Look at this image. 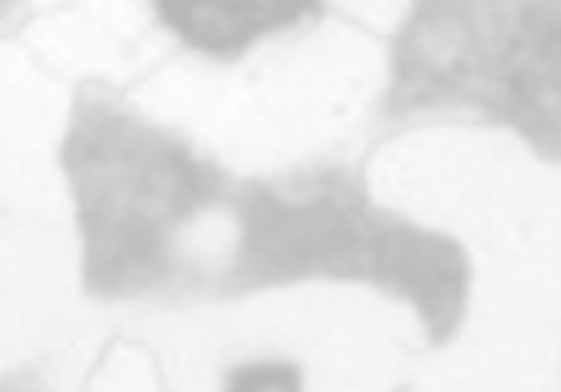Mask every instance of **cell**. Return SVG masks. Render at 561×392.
Returning a JSON list of instances; mask_svg holds the SVG:
<instances>
[{"instance_id":"1","label":"cell","mask_w":561,"mask_h":392,"mask_svg":"<svg viewBox=\"0 0 561 392\" xmlns=\"http://www.w3.org/2000/svg\"><path fill=\"white\" fill-rule=\"evenodd\" d=\"M392 104H469L561 162V4L420 9L397 47Z\"/></svg>"},{"instance_id":"2","label":"cell","mask_w":561,"mask_h":392,"mask_svg":"<svg viewBox=\"0 0 561 392\" xmlns=\"http://www.w3.org/2000/svg\"><path fill=\"white\" fill-rule=\"evenodd\" d=\"M66 170L85 235V285L101 297L162 281L170 231L219 185L181 142L104 104H81Z\"/></svg>"},{"instance_id":"3","label":"cell","mask_w":561,"mask_h":392,"mask_svg":"<svg viewBox=\"0 0 561 392\" xmlns=\"http://www.w3.org/2000/svg\"><path fill=\"white\" fill-rule=\"evenodd\" d=\"M242 251L234 285L297 281V277H366L374 274L385 223L346 185H320L308 200H285L265 185H250L242 200Z\"/></svg>"},{"instance_id":"4","label":"cell","mask_w":561,"mask_h":392,"mask_svg":"<svg viewBox=\"0 0 561 392\" xmlns=\"http://www.w3.org/2000/svg\"><path fill=\"white\" fill-rule=\"evenodd\" d=\"M369 281L420 308L431 343H446L466 315L469 258L450 235L420 231L404 220H389L377 239Z\"/></svg>"},{"instance_id":"5","label":"cell","mask_w":561,"mask_h":392,"mask_svg":"<svg viewBox=\"0 0 561 392\" xmlns=\"http://www.w3.org/2000/svg\"><path fill=\"white\" fill-rule=\"evenodd\" d=\"M316 4H289V0H273V4H227V0H178V4H158V16L204 55L234 58L254 39L280 27L300 24L312 16Z\"/></svg>"},{"instance_id":"6","label":"cell","mask_w":561,"mask_h":392,"mask_svg":"<svg viewBox=\"0 0 561 392\" xmlns=\"http://www.w3.org/2000/svg\"><path fill=\"white\" fill-rule=\"evenodd\" d=\"M224 392H305V377L293 361H250L227 377Z\"/></svg>"}]
</instances>
